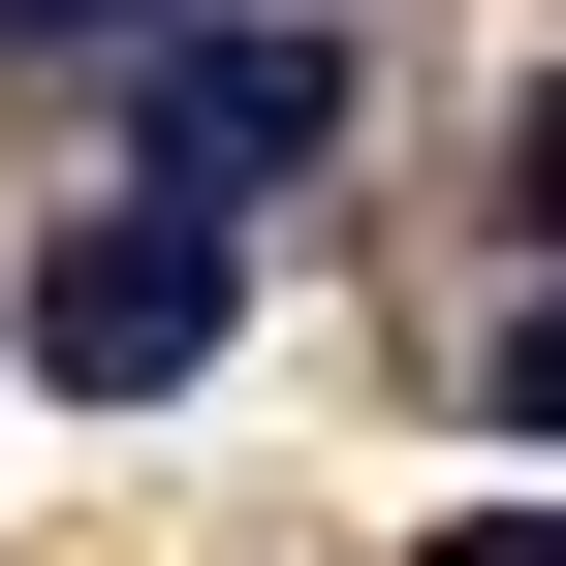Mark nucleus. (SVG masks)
Returning a JSON list of instances; mask_svg holds the SVG:
<instances>
[{"mask_svg":"<svg viewBox=\"0 0 566 566\" xmlns=\"http://www.w3.org/2000/svg\"><path fill=\"white\" fill-rule=\"evenodd\" d=\"M221 315H252V189H95V221H63L32 252V378L63 409H189V378H221Z\"/></svg>","mask_w":566,"mask_h":566,"instance_id":"nucleus-1","label":"nucleus"},{"mask_svg":"<svg viewBox=\"0 0 566 566\" xmlns=\"http://www.w3.org/2000/svg\"><path fill=\"white\" fill-rule=\"evenodd\" d=\"M158 158L189 189H315L346 158V32L315 0H158Z\"/></svg>","mask_w":566,"mask_h":566,"instance_id":"nucleus-2","label":"nucleus"},{"mask_svg":"<svg viewBox=\"0 0 566 566\" xmlns=\"http://www.w3.org/2000/svg\"><path fill=\"white\" fill-rule=\"evenodd\" d=\"M472 409H504V441H566V283L504 315V378H472Z\"/></svg>","mask_w":566,"mask_h":566,"instance_id":"nucleus-3","label":"nucleus"},{"mask_svg":"<svg viewBox=\"0 0 566 566\" xmlns=\"http://www.w3.org/2000/svg\"><path fill=\"white\" fill-rule=\"evenodd\" d=\"M504 221L566 252V63H535V95H504Z\"/></svg>","mask_w":566,"mask_h":566,"instance_id":"nucleus-4","label":"nucleus"},{"mask_svg":"<svg viewBox=\"0 0 566 566\" xmlns=\"http://www.w3.org/2000/svg\"><path fill=\"white\" fill-rule=\"evenodd\" d=\"M409 566H566V535H535V504H472V535H409Z\"/></svg>","mask_w":566,"mask_h":566,"instance_id":"nucleus-5","label":"nucleus"},{"mask_svg":"<svg viewBox=\"0 0 566 566\" xmlns=\"http://www.w3.org/2000/svg\"><path fill=\"white\" fill-rule=\"evenodd\" d=\"M0 32H158V0H0Z\"/></svg>","mask_w":566,"mask_h":566,"instance_id":"nucleus-6","label":"nucleus"}]
</instances>
